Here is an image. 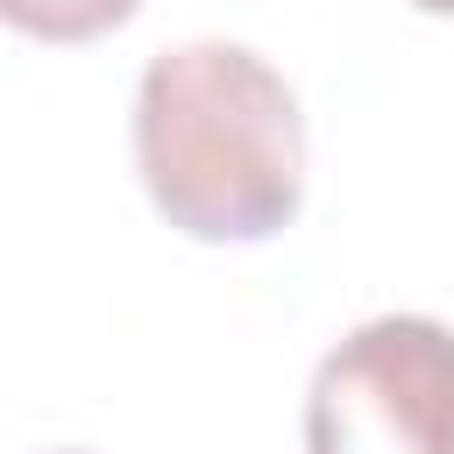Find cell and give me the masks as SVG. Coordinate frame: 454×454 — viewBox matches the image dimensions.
<instances>
[{"label":"cell","mask_w":454,"mask_h":454,"mask_svg":"<svg viewBox=\"0 0 454 454\" xmlns=\"http://www.w3.org/2000/svg\"><path fill=\"white\" fill-rule=\"evenodd\" d=\"M419 14H454V0H411Z\"/></svg>","instance_id":"277c9868"},{"label":"cell","mask_w":454,"mask_h":454,"mask_svg":"<svg viewBox=\"0 0 454 454\" xmlns=\"http://www.w3.org/2000/svg\"><path fill=\"white\" fill-rule=\"evenodd\" d=\"M142 0H0V21L35 35V43H92L135 21Z\"/></svg>","instance_id":"3957f363"},{"label":"cell","mask_w":454,"mask_h":454,"mask_svg":"<svg viewBox=\"0 0 454 454\" xmlns=\"http://www.w3.org/2000/svg\"><path fill=\"white\" fill-rule=\"evenodd\" d=\"M135 170L177 234L270 241L305 206L298 92L248 43H170L135 85Z\"/></svg>","instance_id":"6da1fadb"},{"label":"cell","mask_w":454,"mask_h":454,"mask_svg":"<svg viewBox=\"0 0 454 454\" xmlns=\"http://www.w3.org/2000/svg\"><path fill=\"white\" fill-rule=\"evenodd\" d=\"M305 454H454V326L383 312L305 383Z\"/></svg>","instance_id":"7a4b0ae2"}]
</instances>
